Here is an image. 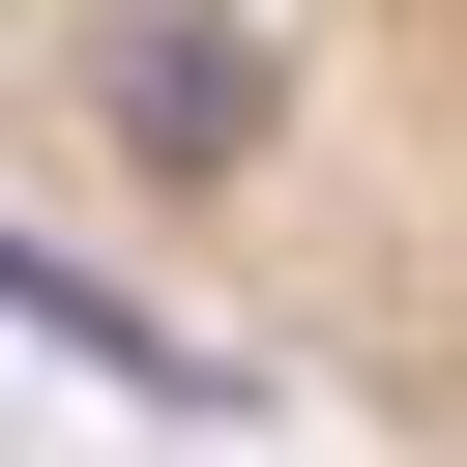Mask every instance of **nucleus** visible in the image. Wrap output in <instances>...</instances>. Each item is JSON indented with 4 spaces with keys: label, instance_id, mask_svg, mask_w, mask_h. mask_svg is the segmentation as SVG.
I'll use <instances>...</instances> for the list:
<instances>
[{
    "label": "nucleus",
    "instance_id": "obj_1",
    "mask_svg": "<svg viewBox=\"0 0 467 467\" xmlns=\"http://www.w3.org/2000/svg\"><path fill=\"white\" fill-rule=\"evenodd\" d=\"M0 204L234 321V379L467 467V29H292V0L0 29Z\"/></svg>",
    "mask_w": 467,
    "mask_h": 467
}]
</instances>
